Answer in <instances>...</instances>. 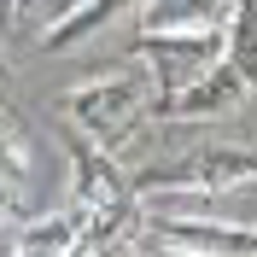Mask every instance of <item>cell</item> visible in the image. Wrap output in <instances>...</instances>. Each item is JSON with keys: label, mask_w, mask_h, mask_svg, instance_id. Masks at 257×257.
<instances>
[{"label": "cell", "mask_w": 257, "mask_h": 257, "mask_svg": "<svg viewBox=\"0 0 257 257\" xmlns=\"http://www.w3.org/2000/svg\"><path fill=\"white\" fill-rule=\"evenodd\" d=\"M18 216V193H12V181H6V170H0V228Z\"/></svg>", "instance_id": "10"}, {"label": "cell", "mask_w": 257, "mask_h": 257, "mask_svg": "<svg viewBox=\"0 0 257 257\" xmlns=\"http://www.w3.org/2000/svg\"><path fill=\"white\" fill-rule=\"evenodd\" d=\"M128 6H141V0H88V6H76V12L53 18L47 30H41V47H47V53L76 47V41H88L99 24H111V18H117V12H128Z\"/></svg>", "instance_id": "8"}, {"label": "cell", "mask_w": 257, "mask_h": 257, "mask_svg": "<svg viewBox=\"0 0 257 257\" xmlns=\"http://www.w3.org/2000/svg\"><path fill=\"white\" fill-rule=\"evenodd\" d=\"M24 164H30V152H24V128H18V117L0 105V170H6V176H24Z\"/></svg>", "instance_id": "9"}, {"label": "cell", "mask_w": 257, "mask_h": 257, "mask_svg": "<svg viewBox=\"0 0 257 257\" xmlns=\"http://www.w3.org/2000/svg\"><path fill=\"white\" fill-rule=\"evenodd\" d=\"M70 199L76 205H105V199H117V193H128V176H123V164L105 152V146H94L88 135H76L70 141Z\"/></svg>", "instance_id": "6"}, {"label": "cell", "mask_w": 257, "mask_h": 257, "mask_svg": "<svg viewBox=\"0 0 257 257\" xmlns=\"http://www.w3.org/2000/svg\"><path fill=\"white\" fill-rule=\"evenodd\" d=\"M41 6H47V24H53V18H64V12H76V6H88V0H41Z\"/></svg>", "instance_id": "11"}, {"label": "cell", "mask_w": 257, "mask_h": 257, "mask_svg": "<svg viewBox=\"0 0 257 257\" xmlns=\"http://www.w3.org/2000/svg\"><path fill=\"white\" fill-rule=\"evenodd\" d=\"M141 234L158 251H199V257H251L257 251V228L240 222H199V216H146L141 210Z\"/></svg>", "instance_id": "5"}, {"label": "cell", "mask_w": 257, "mask_h": 257, "mask_svg": "<svg viewBox=\"0 0 257 257\" xmlns=\"http://www.w3.org/2000/svg\"><path fill=\"white\" fill-rule=\"evenodd\" d=\"M152 99H158L152 70L135 59V64H123V70H111V76H94V82H82V88H70L64 117H70L76 135H88L94 146L117 152V146L152 117Z\"/></svg>", "instance_id": "1"}, {"label": "cell", "mask_w": 257, "mask_h": 257, "mask_svg": "<svg viewBox=\"0 0 257 257\" xmlns=\"http://www.w3.org/2000/svg\"><path fill=\"white\" fill-rule=\"evenodd\" d=\"M82 228H88V205L70 199V210H53V216H35V222H18V228H12V251H24V257L76 251Z\"/></svg>", "instance_id": "7"}, {"label": "cell", "mask_w": 257, "mask_h": 257, "mask_svg": "<svg viewBox=\"0 0 257 257\" xmlns=\"http://www.w3.org/2000/svg\"><path fill=\"white\" fill-rule=\"evenodd\" d=\"M222 24L210 18H193V24H164V30H141L135 35V59L152 70V88L158 94H176L181 82H193L199 70L222 59Z\"/></svg>", "instance_id": "2"}, {"label": "cell", "mask_w": 257, "mask_h": 257, "mask_svg": "<svg viewBox=\"0 0 257 257\" xmlns=\"http://www.w3.org/2000/svg\"><path fill=\"white\" fill-rule=\"evenodd\" d=\"M135 193H170V187H199V193H234V187H257V146H193L187 158L158 164L128 176Z\"/></svg>", "instance_id": "3"}, {"label": "cell", "mask_w": 257, "mask_h": 257, "mask_svg": "<svg viewBox=\"0 0 257 257\" xmlns=\"http://www.w3.org/2000/svg\"><path fill=\"white\" fill-rule=\"evenodd\" d=\"M245 94H251V82H245L228 59H216L210 70H199L193 82H181L176 94L152 99V123H210V117L240 111Z\"/></svg>", "instance_id": "4"}]
</instances>
